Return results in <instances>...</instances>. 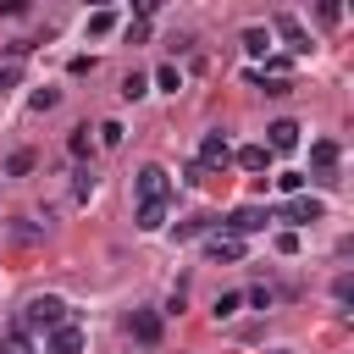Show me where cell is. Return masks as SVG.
I'll list each match as a JSON object with an SVG mask.
<instances>
[{"mask_svg": "<svg viewBox=\"0 0 354 354\" xmlns=\"http://www.w3.org/2000/svg\"><path fill=\"white\" fill-rule=\"evenodd\" d=\"M22 321L28 326H39V332H55V326H66V304L61 299H28V310H22Z\"/></svg>", "mask_w": 354, "mask_h": 354, "instance_id": "6da1fadb", "label": "cell"}, {"mask_svg": "<svg viewBox=\"0 0 354 354\" xmlns=\"http://www.w3.org/2000/svg\"><path fill=\"white\" fill-rule=\"evenodd\" d=\"M133 194H138V205H160L166 199V166H138Z\"/></svg>", "mask_w": 354, "mask_h": 354, "instance_id": "7a4b0ae2", "label": "cell"}, {"mask_svg": "<svg viewBox=\"0 0 354 354\" xmlns=\"http://www.w3.org/2000/svg\"><path fill=\"white\" fill-rule=\"evenodd\" d=\"M271 28H277V33L288 39V50H299V55L310 50V33H304V22H299L293 11H277V17H271Z\"/></svg>", "mask_w": 354, "mask_h": 354, "instance_id": "3957f363", "label": "cell"}, {"mask_svg": "<svg viewBox=\"0 0 354 354\" xmlns=\"http://www.w3.org/2000/svg\"><path fill=\"white\" fill-rule=\"evenodd\" d=\"M321 210H326V205H321V199H304V194H293V199L282 205V216H288L293 227H304V221H321Z\"/></svg>", "mask_w": 354, "mask_h": 354, "instance_id": "277c9868", "label": "cell"}, {"mask_svg": "<svg viewBox=\"0 0 354 354\" xmlns=\"http://www.w3.org/2000/svg\"><path fill=\"white\" fill-rule=\"evenodd\" d=\"M221 227H227V238H238V232H260V227H266V210L243 205V210H232V216H227Z\"/></svg>", "mask_w": 354, "mask_h": 354, "instance_id": "5b68a950", "label": "cell"}, {"mask_svg": "<svg viewBox=\"0 0 354 354\" xmlns=\"http://www.w3.org/2000/svg\"><path fill=\"white\" fill-rule=\"evenodd\" d=\"M44 354H83V332L66 321V326H55L50 332V343H44Z\"/></svg>", "mask_w": 354, "mask_h": 354, "instance_id": "8992f818", "label": "cell"}, {"mask_svg": "<svg viewBox=\"0 0 354 354\" xmlns=\"http://www.w3.org/2000/svg\"><path fill=\"white\" fill-rule=\"evenodd\" d=\"M227 155H232V149H227L221 133H205V138H199V166H205V171H210V166H227Z\"/></svg>", "mask_w": 354, "mask_h": 354, "instance_id": "52a82bcc", "label": "cell"}, {"mask_svg": "<svg viewBox=\"0 0 354 354\" xmlns=\"http://www.w3.org/2000/svg\"><path fill=\"white\" fill-rule=\"evenodd\" d=\"M127 332H133L138 343H160V321H155V310H133V315H127Z\"/></svg>", "mask_w": 354, "mask_h": 354, "instance_id": "ba28073f", "label": "cell"}, {"mask_svg": "<svg viewBox=\"0 0 354 354\" xmlns=\"http://www.w3.org/2000/svg\"><path fill=\"white\" fill-rule=\"evenodd\" d=\"M266 133H271L266 149H293V144H299V122H271Z\"/></svg>", "mask_w": 354, "mask_h": 354, "instance_id": "9c48e42d", "label": "cell"}, {"mask_svg": "<svg viewBox=\"0 0 354 354\" xmlns=\"http://www.w3.org/2000/svg\"><path fill=\"white\" fill-rule=\"evenodd\" d=\"M310 160H315V171H321V177H332V171H337V144H332V138L310 144Z\"/></svg>", "mask_w": 354, "mask_h": 354, "instance_id": "30bf717a", "label": "cell"}, {"mask_svg": "<svg viewBox=\"0 0 354 354\" xmlns=\"http://www.w3.org/2000/svg\"><path fill=\"white\" fill-rule=\"evenodd\" d=\"M238 166H243V171H266V166H271V149H266V144H243V149H238Z\"/></svg>", "mask_w": 354, "mask_h": 354, "instance_id": "8fae6325", "label": "cell"}, {"mask_svg": "<svg viewBox=\"0 0 354 354\" xmlns=\"http://www.w3.org/2000/svg\"><path fill=\"white\" fill-rule=\"evenodd\" d=\"M210 260H227V266H232V260H243V238H227V232H221V238H210Z\"/></svg>", "mask_w": 354, "mask_h": 354, "instance_id": "7c38bea8", "label": "cell"}, {"mask_svg": "<svg viewBox=\"0 0 354 354\" xmlns=\"http://www.w3.org/2000/svg\"><path fill=\"white\" fill-rule=\"evenodd\" d=\"M166 227V199L160 205H138V232H160Z\"/></svg>", "mask_w": 354, "mask_h": 354, "instance_id": "4fadbf2b", "label": "cell"}, {"mask_svg": "<svg viewBox=\"0 0 354 354\" xmlns=\"http://www.w3.org/2000/svg\"><path fill=\"white\" fill-rule=\"evenodd\" d=\"M116 33V11H94L88 17V39H111Z\"/></svg>", "mask_w": 354, "mask_h": 354, "instance_id": "5bb4252c", "label": "cell"}, {"mask_svg": "<svg viewBox=\"0 0 354 354\" xmlns=\"http://www.w3.org/2000/svg\"><path fill=\"white\" fill-rule=\"evenodd\" d=\"M243 50L249 55H266L271 50V28H243Z\"/></svg>", "mask_w": 354, "mask_h": 354, "instance_id": "9a60e30c", "label": "cell"}, {"mask_svg": "<svg viewBox=\"0 0 354 354\" xmlns=\"http://www.w3.org/2000/svg\"><path fill=\"white\" fill-rule=\"evenodd\" d=\"M144 94H149V77L144 72H127L122 77V100H144Z\"/></svg>", "mask_w": 354, "mask_h": 354, "instance_id": "2e32d148", "label": "cell"}, {"mask_svg": "<svg viewBox=\"0 0 354 354\" xmlns=\"http://www.w3.org/2000/svg\"><path fill=\"white\" fill-rule=\"evenodd\" d=\"M28 171H33V155H28V149H17V155L6 160V177H28Z\"/></svg>", "mask_w": 354, "mask_h": 354, "instance_id": "e0dca14e", "label": "cell"}, {"mask_svg": "<svg viewBox=\"0 0 354 354\" xmlns=\"http://www.w3.org/2000/svg\"><path fill=\"white\" fill-rule=\"evenodd\" d=\"M155 83H160L166 94H177V88H183V72H177V66H160V72H155Z\"/></svg>", "mask_w": 354, "mask_h": 354, "instance_id": "ac0fdd59", "label": "cell"}, {"mask_svg": "<svg viewBox=\"0 0 354 354\" xmlns=\"http://www.w3.org/2000/svg\"><path fill=\"white\" fill-rule=\"evenodd\" d=\"M238 304H243V293H221V299H216V321H227V315H238Z\"/></svg>", "mask_w": 354, "mask_h": 354, "instance_id": "d6986e66", "label": "cell"}, {"mask_svg": "<svg viewBox=\"0 0 354 354\" xmlns=\"http://www.w3.org/2000/svg\"><path fill=\"white\" fill-rule=\"evenodd\" d=\"M100 144L116 149V144H122V122H105V127H100Z\"/></svg>", "mask_w": 354, "mask_h": 354, "instance_id": "ffe728a7", "label": "cell"}, {"mask_svg": "<svg viewBox=\"0 0 354 354\" xmlns=\"http://www.w3.org/2000/svg\"><path fill=\"white\" fill-rule=\"evenodd\" d=\"M260 83H266V94H277V100H282V94H293V83H288V77H260Z\"/></svg>", "mask_w": 354, "mask_h": 354, "instance_id": "44dd1931", "label": "cell"}, {"mask_svg": "<svg viewBox=\"0 0 354 354\" xmlns=\"http://www.w3.org/2000/svg\"><path fill=\"white\" fill-rule=\"evenodd\" d=\"M55 100H61V94H55V88H39V94H33V100H28V105H33V111H50V105H55Z\"/></svg>", "mask_w": 354, "mask_h": 354, "instance_id": "7402d4cb", "label": "cell"}, {"mask_svg": "<svg viewBox=\"0 0 354 354\" xmlns=\"http://www.w3.org/2000/svg\"><path fill=\"white\" fill-rule=\"evenodd\" d=\"M66 149H72V155H88V127H77V133L66 138Z\"/></svg>", "mask_w": 354, "mask_h": 354, "instance_id": "603a6c76", "label": "cell"}, {"mask_svg": "<svg viewBox=\"0 0 354 354\" xmlns=\"http://www.w3.org/2000/svg\"><path fill=\"white\" fill-rule=\"evenodd\" d=\"M277 183H282V194H299V188H304V171H282Z\"/></svg>", "mask_w": 354, "mask_h": 354, "instance_id": "cb8c5ba5", "label": "cell"}, {"mask_svg": "<svg viewBox=\"0 0 354 354\" xmlns=\"http://www.w3.org/2000/svg\"><path fill=\"white\" fill-rule=\"evenodd\" d=\"M249 304L254 310H271V288H249Z\"/></svg>", "mask_w": 354, "mask_h": 354, "instance_id": "d4e9b609", "label": "cell"}, {"mask_svg": "<svg viewBox=\"0 0 354 354\" xmlns=\"http://www.w3.org/2000/svg\"><path fill=\"white\" fill-rule=\"evenodd\" d=\"M0 354H33V348H28V343H22V337H17V332H11V337H6V343H0Z\"/></svg>", "mask_w": 354, "mask_h": 354, "instance_id": "484cf974", "label": "cell"}, {"mask_svg": "<svg viewBox=\"0 0 354 354\" xmlns=\"http://www.w3.org/2000/svg\"><path fill=\"white\" fill-rule=\"evenodd\" d=\"M11 83H17V66H6V72H0V88H11Z\"/></svg>", "mask_w": 354, "mask_h": 354, "instance_id": "4316f807", "label": "cell"}, {"mask_svg": "<svg viewBox=\"0 0 354 354\" xmlns=\"http://www.w3.org/2000/svg\"><path fill=\"white\" fill-rule=\"evenodd\" d=\"M282 354H288V348H282Z\"/></svg>", "mask_w": 354, "mask_h": 354, "instance_id": "83f0119b", "label": "cell"}]
</instances>
